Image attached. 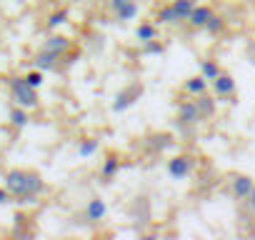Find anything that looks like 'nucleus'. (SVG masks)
<instances>
[{"label": "nucleus", "instance_id": "8", "mask_svg": "<svg viewBox=\"0 0 255 240\" xmlns=\"http://www.w3.org/2000/svg\"><path fill=\"white\" fill-rule=\"evenodd\" d=\"M43 50H50V53H58V55H68L73 50V40L68 35H60V33H50L45 40H43Z\"/></svg>", "mask_w": 255, "mask_h": 240}, {"label": "nucleus", "instance_id": "13", "mask_svg": "<svg viewBox=\"0 0 255 240\" xmlns=\"http://www.w3.org/2000/svg\"><path fill=\"white\" fill-rule=\"evenodd\" d=\"M8 120H10V125L13 128H25L28 123H30V115H28V108H23V105H15V108H10V113H8Z\"/></svg>", "mask_w": 255, "mask_h": 240}, {"label": "nucleus", "instance_id": "16", "mask_svg": "<svg viewBox=\"0 0 255 240\" xmlns=\"http://www.w3.org/2000/svg\"><path fill=\"white\" fill-rule=\"evenodd\" d=\"M158 38V25L155 23H140L138 28H135V40L143 45V43H148V40H155Z\"/></svg>", "mask_w": 255, "mask_h": 240}, {"label": "nucleus", "instance_id": "9", "mask_svg": "<svg viewBox=\"0 0 255 240\" xmlns=\"http://www.w3.org/2000/svg\"><path fill=\"white\" fill-rule=\"evenodd\" d=\"M83 215H85V220H88L90 225L103 223V220L108 218V203H105L103 198H90L88 205H85V210H83Z\"/></svg>", "mask_w": 255, "mask_h": 240}, {"label": "nucleus", "instance_id": "7", "mask_svg": "<svg viewBox=\"0 0 255 240\" xmlns=\"http://www.w3.org/2000/svg\"><path fill=\"white\" fill-rule=\"evenodd\" d=\"M253 188H255V180L250 175H245V173H238V175L230 178V195L235 200H245L253 193Z\"/></svg>", "mask_w": 255, "mask_h": 240}, {"label": "nucleus", "instance_id": "28", "mask_svg": "<svg viewBox=\"0 0 255 240\" xmlns=\"http://www.w3.org/2000/svg\"><path fill=\"white\" fill-rule=\"evenodd\" d=\"M10 200H13V195H10V190L3 185V188H0V205H8Z\"/></svg>", "mask_w": 255, "mask_h": 240}, {"label": "nucleus", "instance_id": "3", "mask_svg": "<svg viewBox=\"0 0 255 240\" xmlns=\"http://www.w3.org/2000/svg\"><path fill=\"white\" fill-rule=\"evenodd\" d=\"M203 120H205V118H203V113H200V108H198L195 98H193V100H185V103H180V105H178L175 125H180L183 130H190V128L200 125Z\"/></svg>", "mask_w": 255, "mask_h": 240}, {"label": "nucleus", "instance_id": "10", "mask_svg": "<svg viewBox=\"0 0 255 240\" xmlns=\"http://www.w3.org/2000/svg\"><path fill=\"white\" fill-rule=\"evenodd\" d=\"M60 60H63V55L40 48V50L35 53V58H33V65H35L38 70H43V73H53V70L60 68Z\"/></svg>", "mask_w": 255, "mask_h": 240}, {"label": "nucleus", "instance_id": "6", "mask_svg": "<svg viewBox=\"0 0 255 240\" xmlns=\"http://www.w3.org/2000/svg\"><path fill=\"white\" fill-rule=\"evenodd\" d=\"M210 90L215 93V98H233L235 90H238V83H235V78L230 73L223 70L215 80H210Z\"/></svg>", "mask_w": 255, "mask_h": 240}, {"label": "nucleus", "instance_id": "5", "mask_svg": "<svg viewBox=\"0 0 255 240\" xmlns=\"http://www.w3.org/2000/svg\"><path fill=\"white\" fill-rule=\"evenodd\" d=\"M193 170H195V158L188 153H180V155L168 160V175L173 180H185L193 175Z\"/></svg>", "mask_w": 255, "mask_h": 240}, {"label": "nucleus", "instance_id": "2", "mask_svg": "<svg viewBox=\"0 0 255 240\" xmlns=\"http://www.w3.org/2000/svg\"><path fill=\"white\" fill-rule=\"evenodd\" d=\"M8 85H10V98H13L15 105H23V108H28V110H33V108L40 105L38 88H33V85L25 80V75H15V78H10Z\"/></svg>", "mask_w": 255, "mask_h": 240}, {"label": "nucleus", "instance_id": "27", "mask_svg": "<svg viewBox=\"0 0 255 240\" xmlns=\"http://www.w3.org/2000/svg\"><path fill=\"white\" fill-rule=\"evenodd\" d=\"M105 3H108V8L115 13V10H120L123 5H128V3H133V0H105Z\"/></svg>", "mask_w": 255, "mask_h": 240}, {"label": "nucleus", "instance_id": "14", "mask_svg": "<svg viewBox=\"0 0 255 240\" xmlns=\"http://www.w3.org/2000/svg\"><path fill=\"white\" fill-rule=\"evenodd\" d=\"M138 13H140V5H138V0H133V3H128V5H123L120 10H115L113 15H115L118 23H130V20L138 18Z\"/></svg>", "mask_w": 255, "mask_h": 240}, {"label": "nucleus", "instance_id": "23", "mask_svg": "<svg viewBox=\"0 0 255 240\" xmlns=\"http://www.w3.org/2000/svg\"><path fill=\"white\" fill-rule=\"evenodd\" d=\"M205 30H208L210 35H220V33L225 30V18L215 13V15H213V18L208 20V25H205Z\"/></svg>", "mask_w": 255, "mask_h": 240}, {"label": "nucleus", "instance_id": "11", "mask_svg": "<svg viewBox=\"0 0 255 240\" xmlns=\"http://www.w3.org/2000/svg\"><path fill=\"white\" fill-rule=\"evenodd\" d=\"M213 15H215V10L210 5H195L193 13H190V18H188V25L193 30H205V25H208V20Z\"/></svg>", "mask_w": 255, "mask_h": 240}, {"label": "nucleus", "instance_id": "12", "mask_svg": "<svg viewBox=\"0 0 255 240\" xmlns=\"http://www.w3.org/2000/svg\"><path fill=\"white\" fill-rule=\"evenodd\" d=\"M183 90H185L188 95H203V93L210 90V80H208L205 75H193V78H188V80L183 83Z\"/></svg>", "mask_w": 255, "mask_h": 240}, {"label": "nucleus", "instance_id": "19", "mask_svg": "<svg viewBox=\"0 0 255 240\" xmlns=\"http://www.w3.org/2000/svg\"><path fill=\"white\" fill-rule=\"evenodd\" d=\"M98 148H100V140L98 138H85V140L78 143V155L80 158H90V155L98 153Z\"/></svg>", "mask_w": 255, "mask_h": 240}, {"label": "nucleus", "instance_id": "4", "mask_svg": "<svg viewBox=\"0 0 255 240\" xmlns=\"http://www.w3.org/2000/svg\"><path fill=\"white\" fill-rule=\"evenodd\" d=\"M140 95H143V85H140V83L125 85L123 90L115 93V98H113V103H110V110H113V113H123V110H128V108H133Z\"/></svg>", "mask_w": 255, "mask_h": 240}, {"label": "nucleus", "instance_id": "20", "mask_svg": "<svg viewBox=\"0 0 255 240\" xmlns=\"http://www.w3.org/2000/svg\"><path fill=\"white\" fill-rule=\"evenodd\" d=\"M173 8H175L178 18H180L183 23H188V18H190V13H193V8H195V0H173Z\"/></svg>", "mask_w": 255, "mask_h": 240}, {"label": "nucleus", "instance_id": "25", "mask_svg": "<svg viewBox=\"0 0 255 240\" xmlns=\"http://www.w3.org/2000/svg\"><path fill=\"white\" fill-rule=\"evenodd\" d=\"M25 80H28V83H30L33 88H40V85L45 83V73L35 68V70H30V73H25Z\"/></svg>", "mask_w": 255, "mask_h": 240}, {"label": "nucleus", "instance_id": "1", "mask_svg": "<svg viewBox=\"0 0 255 240\" xmlns=\"http://www.w3.org/2000/svg\"><path fill=\"white\" fill-rule=\"evenodd\" d=\"M3 185L10 190V195L20 203H33L45 193V180L38 170H28V168H13L5 173Z\"/></svg>", "mask_w": 255, "mask_h": 240}, {"label": "nucleus", "instance_id": "18", "mask_svg": "<svg viewBox=\"0 0 255 240\" xmlns=\"http://www.w3.org/2000/svg\"><path fill=\"white\" fill-rule=\"evenodd\" d=\"M118 170H120V158H118L115 153H110V155L103 160L100 175H103V180H110V178H115V175H118Z\"/></svg>", "mask_w": 255, "mask_h": 240}, {"label": "nucleus", "instance_id": "29", "mask_svg": "<svg viewBox=\"0 0 255 240\" xmlns=\"http://www.w3.org/2000/svg\"><path fill=\"white\" fill-rule=\"evenodd\" d=\"M15 3H25V0H15Z\"/></svg>", "mask_w": 255, "mask_h": 240}, {"label": "nucleus", "instance_id": "26", "mask_svg": "<svg viewBox=\"0 0 255 240\" xmlns=\"http://www.w3.org/2000/svg\"><path fill=\"white\" fill-rule=\"evenodd\" d=\"M243 203H245V208H248V213H250V215L255 218V188H253V193H250V195H248V198H245Z\"/></svg>", "mask_w": 255, "mask_h": 240}, {"label": "nucleus", "instance_id": "21", "mask_svg": "<svg viewBox=\"0 0 255 240\" xmlns=\"http://www.w3.org/2000/svg\"><path fill=\"white\" fill-rule=\"evenodd\" d=\"M68 23V10L65 8H58V10H53L50 15H48V30H55V28H60V25H65Z\"/></svg>", "mask_w": 255, "mask_h": 240}, {"label": "nucleus", "instance_id": "15", "mask_svg": "<svg viewBox=\"0 0 255 240\" xmlns=\"http://www.w3.org/2000/svg\"><path fill=\"white\" fill-rule=\"evenodd\" d=\"M155 20H158V25H178V23H183V20L178 18V13H175V8H173V3H168V5H163V8L158 10V15H155Z\"/></svg>", "mask_w": 255, "mask_h": 240}, {"label": "nucleus", "instance_id": "24", "mask_svg": "<svg viewBox=\"0 0 255 240\" xmlns=\"http://www.w3.org/2000/svg\"><path fill=\"white\" fill-rule=\"evenodd\" d=\"M165 48H163V43H158V38L155 40H148V43H143V55H160Z\"/></svg>", "mask_w": 255, "mask_h": 240}, {"label": "nucleus", "instance_id": "17", "mask_svg": "<svg viewBox=\"0 0 255 240\" xmlns=\"http://www.w3.org/2000/svg\"><path fill=\"white\" fill-rule=\"evenodd\" d=\"M193 98H195V103H198V108H200V113H203V118H205V120L215 115V108H218V103L213 100V95L203 93V95H193Z\"/></svg>", "mask_w": 255, "mask_h": 240}, {"label": "nucleus", "instance_id": "22", "mask_svg": "<svg viewBox=\"0 0 255 240\" xmlns=\"http://www.w3.org/2000/svg\"><path fill=\"white\" fill-rule=\"evenodd\" d=\"M220 73H223V70H220L218 60H203V63H200V75H205L208 80H215Z\"/></svg>", "mask_w": 255, "mask_h": 240}]
</instances>
